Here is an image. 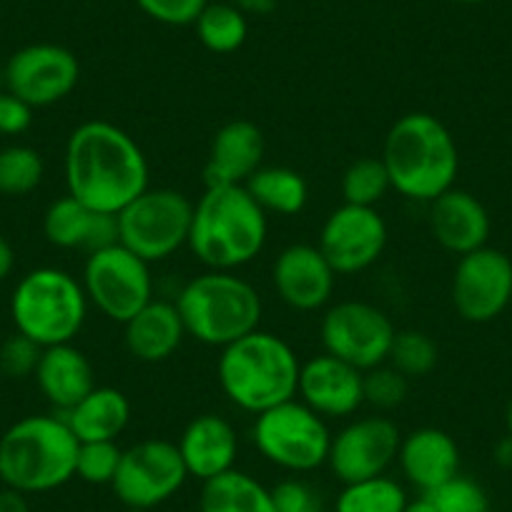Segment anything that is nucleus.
I'll list each match as a JSON object with an SVG mask.
<instances>
[{
	"label": "nucleus",
	"instance_id": "nucleus-1",
	"mask_svg": "<svg viewBox=\"0 0 512 512\" xmlns=\"http://www.w3.org/2000/svg\"><path fill=\"white\" fill-rule=\"evenodd\" d=\"M66 194L103 214H118L151 186V169L134 136L106 118L83 121L63 149Z\"/></svg>",
	"mask_w": 512,
	"mask_h": 512
},
{
	"label": "nucleus",
	"instance_id": "nucleus-2",
	"mask_svg": "<svg viewBox=\"0 0 512 512\" xmlns=\"http://www.w3.org/2000/svg\"><path fill=\"white\" fill-rule=\"evenodd\" d=\"M382 164L392 191L412 204H432L450 191L460 174V149L437 116L412 111L397 118L384 136Z\"/></svg>",
	"mask_w": 512,
	"mask_h": 512
},
{
	"label": "nucleus",
	"instance_id": "nucleus-3",
	"mask_svg": "<svg viewBox=\"0 0 512 512\" xmlns=\"http://www.w3.org/2000/svg\"><path fill=\"white\" fill-rule=\"evenodd\" d=\"M269 216L244 186H206L194 201L189 246L196 262L216 272H239L262 256Z\"/></svg>",
	"mask_w": 512,
	"mask_h": 512
},
{
	"label": "nucleus",
	"instance_id": "nucleus-4",
	"mask_svg": "<svg viewBox=\"0 0 512 512\" xmlns=\"http://www.w3.org/2000/svg\"><path fill=\"white\" fill-rule=\"evenodd\" d=\"M299 372L302 359L292 344L262 327L226 344L216 359V382L221 395L229 405L251 417L294 400Z\"/></svg>",
	"mask_w": 512,
	"mask_h": 512
},
{
	"label": "nucleus",
	"instance_id": "nucleus-5",
	"mask_svg": "<svg viewBox=\"0 0 512 512\" xmlns=\"http://www.w3.org/2000/svg\"><path fill=\"white\" fill-rule=\"evenodd\" d=\"M78 437L58 412L28 415L0 435V485L48 495L76 480Z\"/></svg>",
	"mask_w": 512,
	"mask_h": 512
},
{
	"label": "nucleus",
	"instance_id": "nucleus-6",
	"mask_svg": "<svg viewBox=\"0 0 512 512\" xmlns=\"http://www.w3.org/2000/svg\"><path fill=\"white\" fill-rule=\"evenodd\" d=\"M174 304L186 334L204 347L224 349L262 327V294L239 272L206 269L179 289Z\"/></svg>",
	"mask_w": 512,
	"mask_h": 512
},
{
	"label": "nucleus",
	"instance_id": "nucleus-7",
	"mask_svg": "<svg viewBox=\"0 0 512 512\" xmlns=\"http://www.w3.org/2000/svg\"><path fill=\"white\" fill-rule=\"evenodd\" d=\"M88 309L81 279L61 267L31 269L11 294L13 327L43 349L76 342L86 327Z\"/></svg>",
	"mask_w": 512,
	"mask_h": 512
},
{
	"label": "nucleus",
	"instance_id": "nucleus-8",
	"mask_svg": "<svg viewBox=\"0 0 512 512\" xmlns=\"http://www.w3.org/2000/svg\"><path fill=\"white\" fill-rule=\"evenodd\" d=\"M332 435L329 422L297 397L256 415L251 425L256 452L287 475H312L327 467Z\"/></svg>",
	"mask_w": 512,
	"mask_h": 512
},
{
	"label": "nucleus",
	"instance_id": "nucleus-9",
	"mask_svg": "<svg viewBox=\"0 0 512 512\" xmlns=\"http://www.w3.org/2000/svg\"><path fill=\"white\" fill-rule=\"evenodd\" d=\"M191 216L194 201L184 191L149 186L116 214L118 244L154 267L189 246Z\"/></svg>",
	"mask_w": 512,
	"mask_h": 512
},
{
	"label": "nucleus",
	"instance_id": "nucleus-10",
	"mask_svg": "<svg viewBox=\"0 0 512 512\" xmlns=\"http://www.w3.org/2000/svg\"><path fill=\"white\" fill-rule=\"evenodd\" d=\"M81 284L88 304L108 322L126 324L156 297L151 264L123 244L88 254L83 262Z\"/></svg>",
	"mask_w": 512,
	"mask_h": 512
},
{
	"label": "nucleus",
	"instance_id": "nucleus-11",
	"mask_svg": "<svg viewBox=\"0 0 512 512\" xmlns=\"http://www.w3.org/2000/svg\"><path fill=\"white\" fill-rule=\"evenodd\" d=\"M189 480L176 442L146 437L123 450L111 490L126 510L154 512L174 500Z\"/></svg>",
	"mask_w": 512,
	"mask_h": 512
},
{
	"label": "nucleus",
	"instance_id": "nucleus-12",
	"mask_svg": "<svg viewBox=\"0 0 512 512\" xmlns=\"http://www.w3.org/2000/svg\"><path fill=\"white\" fill-rule=\"evenodd\" d=\"M397 327L382 307L362 299H342L324 309L319 339L324 352L352 364L359 372L387 364Z\"/></svg>",
	"mask_w": 512,
	"mask_h": 512
},
{
	"label": "nucleus",
	"instance_id": "nucleus-13",
	"mask_svg": "<svg viewBox=\"0 0 512 512\" xmlns=\"http://www.w3.org/2000/svg\"><path fill=\"white\" fill-rule=\"evenodd\" d=\"M450 299L457 317L465 322H495L512 302L510 256L490 244L460 256L452 272Z\"/></svg>",
	"mask_w": 512,
	"mask_h": 512
},
{
	"label": "nucleus",
	"instance_id": "nucleus-14",
	"mask_svg": "<svg viewBox=\"0 0 512 512\" xmlns=\"http://www.w3.org/2000/svg\"><path fill=\"white\" fill-rule=\"evenodd\" d=\"M400 442V427L382 412L354 417L332 435L327 467L342 485L387 475L397 462Z\"/></svg>",
	"mask_w": 512,
	"mask_h": 512
},
{
	"label": "nucleus",
	"instance_id": "nucleus-15",
	"mask_svg": "<svg viewBox=\"0 0 512 512\" xmlns=\"http://www.w3.org/2000/svg\"><path fill=\"white\" fill-rule=\"evenodd\" d=\"M390 241L387 221L372 206L342 204L324 219L317 246L337 277H354L382 259Z\"/></svg>",
	"mask_w": 512,
	"mask_h": 512
},
{
	"label": "nucleus",
	"instance_id": "nucleus-16",
	"mask_svg": "<svg viewBox=\"0 0 512 512\" xmlns=\"http://www.w3.org/2000/svg\"><path fill=\"white\" fill-rule=\"evenodd\" d=\"M6 91L31 108H48L66 101L81 81L76 53L58 43H31L8 58Z\"/></svg>",
	"mask_w": 512,
	"mask_h": 512
},
{
	"label": "nucleus",
	"instance_id": "nucleus-17",
	"mask_svg": "<svg viewBox=\"0 0 512 512\" xmlns=\"http://www.w3.org/2000/svg\"><path fill=\"white\" fill-rule=\"evenodd\" d=\"M272 287L279 302L292 312H322L334 299L337 272L317 244L297 241L274 256Z\"/></svg>",
	"mask_w": 512,
	"mask_h": 512
},
{
	"label": "nucleus",
	"instance_id": "nucleus-18",
	"mask_svg": "<svg viewBox=\"0 0 512 512\" xmlns=\"http://www.w3.org/2000/svg\"><path fill=\"white\" fill-rule=\"evenodd\" d=\"M297 400L324 420H349L364 407V372L322 352L302 362Z\"/></svg>",
	"mask_w": 512,
	"mask_h": 512
},
{
	"label": "nucleus",
	"instance_id": "nucleus-19",
	"mask_svg": "<svg viewBox=\"0 0 512 512\" xmlns=\"http://www.w3.org/2000/svg\"><path fill=\"white\" fill-rule=\"evenodd\" d=\"M395 465L405 485L417 490V495H427L460 475V445L440 427H417L402 435Z\"/></svg>",
	"mask_w": 512,
	"mask_h": 512
},
{
	"label": "nucleus",
	"instance_id": "nucleus-20",
	"mask_svg": "<svg viewBox=\"0 0 512 512\" xmlns=\"http://www.w3.org/2000/svg\"><path fill=\"white\" fill-rule=\"evenodd\" d=\"M427 206H430L427 221H430L432 239L447 254H455L460 259L470 251L487 246L492 231L490 211L475 194L452 186Z\"/></svg>",
	"mask_w": 512,
	"mask_h": 512
},
{
	"label": "nucleus",
	"instance_id": "nucleus-21",
	"mask_svg": "<svg viewBox=\"0 0 512 512\" xmlns=\"http://www.w3.org/2000/svg\"><path fill=\"white\" fill-rule=\"evenodd\" d=\"M176 447L191 480L206 482L234 470L239 462L241 440L236 427L226 417L204 412L184 427Z\"/></svg>",
	"mask_w": 512,
	"mask_h": 512
},
{
	"label": "nucleus",
	"instance_id": "nucleus-22",
	"mask_svg": "<svg viewBox=\"0 0 512 512\" xmlns=\"http://www.w3.org/2000/svg\"><path fill=\"white\" fill-rule=\"evenodd\" d=\"M267 141L246 118L224 123L214 134L204 164L206 186H244L264 166Z\"/></svg>",
	"mask_w": 512,
	"mask_h": 512
},
{
	"label": "nucleus",
	"instance_id": "nucleus-23",
	"mask_svg": "<svg viewBox=\"0 0 512 512\" xmlns=\"http://www.w3.org/2000/svg\"><path fill=\"white\" fill-rule=\"evenodd\" d=\"M43 236L51 246L63 251L96 254L118 244L116 214L88 209L71 194L51 201L43 214Z\"/></svg>",
	"mask_w": 512,
	"mask_h": 512
},
{
	"label": "nucleus",
	"instance_id": "nucleus-24",
	"mask_svg": "<svg viewBox=\"0 0 512 512\" xmlns=\"http://www.w3.org/2000/svg\"><path fill=\"white\" fill-rule=\"evenodd\" d=\"M33 379L53 412L66 415L96 387V369L83 349L68 342L43 349Z\"/></svg>",
	"mask_w": 512,
	"mask_h": 512
},
{
	"label": "nucleus",
	"instance_id": "nucleus-25",
	"mask_svg": "<svg viewBox=\"0 0 512 512\" xmlns=\"http://www.w3.org/2000/svg\"><path fill=\"white\" fill-rule=\"evenodd\" d=\"M186 327L174 299L154 297L123 324V347L136 362L161 364L176 357L186 342Z\"/></svg>",
	"mask_w": 512,
	"mask_h": 512
},
{
	"label": "nucleus",
	"instance_id": "nucleus-26",
	"mask_svg": "<svg viewBox=\"0 0 512 512\" xmlns=\"http://www.w3.org/2000/svg\"><path fill=\"white\" fill-rule=\"evenodd\" d=\"M131 400L116 387L96 384L76 407L66 412V422L78 442L118 440L131 422Z\"/></svg>",
	"mask_w": 512,
	"mask_h": 512
},
{
	"label": "nucleus",
	"instance_id": "nucleus-27",
	"mask_svg": "<svg viewBox=\"0 0 512 512\" xmlns=\"http://www.w3.org/2000/svg\"><path fill=\"white\" fill-rule=\"evenodd\" d=\"M199 512H277L272 490L251 472L234 470L201 482Z\"/></svg>",
	"mask_w": 512,
	"mask_h": 512
},
{
	"label": "nucleus",
	"instance_id": "nucleus-28",
	"mask_svg": "<svg viewBox=\"0 0 512 512\" xmlns=\"http://www.w3.org/2000/svg\"><path fill=\"white\" fill-rule=\"evenodd\" d=\"M244 189L267 216H297L309 204L307 179L289 166H262Z\"/></svg>",
	"mask_w": 512,
	"mask_h": 512
},
{
	"label": "nucleus",
	"instance_id": "nucleus-29",
	"mask_svg": "<svg viewBox=\"0 0 512 512\" xmlns=\"http://www.w3.org/2000/svg\"><path fill=\"white\" fill-rule=\"evenodd\" d=\"M410 502L407 485L387 475L347 482L334 497V512H402Z\"/></svg>",
	"mask_w": 512,
	"mask_h": 512
},
{
	"label": "nucleus",
	"instance_id": "nucleus-30",
	"mask_svg": "<svg viewBox=\"0 0 512 512\" xmlns=\"http://www.w3.org/2000/svg\"><path fill=\"white\" fill-rule=\"evenodd\" d=\"M196 38L216 56L236 53L249 38V18L234 3H209L194 23Z\"/></svg>",
	"mask_w": 512,
	"mask_h": 512
},
{
	"label": "nucleus",
	"instance_id": "nucleus-31",
	"mask_svg": "<svg viewBox=\"0 0 512 512\" xmlns=\"http://www.w3.org/2000/svg\"><path fill=\"white\" fill-rule=\"evenodd\" d=\"M46 179V161L33 146L0 149V196H28Z\"/></svg>",
	"mask_w": 512,
	"mask_h": 512
},
{
	"label": "nucleus",
	"instance_id": "nucleus-32",
	"mask_svg": "<svg viewBox=\"0 0 512 512\" xmlns=\"http://www.w3.org/2000/svg\"><path fill=\"white\" fill-rule=\"evenodd\" d=\"M339 189H342L344 204L372 206V209H377L379 201L392 191V184L382 159L379 156L377 159L367 156V159H357L347 166Z\"/></svg>",
	"mask_w": 512,
	"mask_h": 512
},
{
	"label": "nucleus",
	"instance_id": "nucleus-33",
	"mask_svg": "<svg viewBox=\"0 0 512 512\" xmlns=\"http://www.w3.org/2000/svg\"><path fill=\"white\" fill-rule=\"evenodd\" d=\"M437 362H440L437 342L427 332H420V329L397 332L390 349V359H387V364L395 367L407 379L427 377V374L435 372Z\"/></svg>",
	"mask_w": 512,
	"mask_h": 512
},
{
	"label": "nucleus",
	"instance_id": "nucleus-34",
	"mask_svg": "<svg viewBox=\"0 0 512 512\" xmlns=\"http://www.w3.org/2000/svg\"><path fill=\"white\" fill-rule=\"evenodd\" d=\"M121 455L123 447H118L116 440L81 442L76 457V480L93 487H111L118 465H121Z\"/></svg>",
	"mask_w": 512,
	"mask_h": 512
},
{
	"label": "nucleus",
	"instance_id": "nucleus-35",
	"mask_svg": "<svg viewBox=\"0 0 512 512\" xmlns=\"http://www.w3.org/2000/svg\"><path fill=\"white\" fill-rule=\"evenodd\" d=\"M410 395V379L402 377L390 364L364 372V405L374 407L377 412H390L405 405Z\"/></svg>",
	"mask_w": 512,
	"mask_h": 512
},
{
	"label": "nucleus",
	"instance_id": "nucleus-36",
	"mask_svg": "<svg viewBox=\"0 0 512 512\" xmlns=\"http://www.w3.org/2000/svg\"><path fill=\"white\" fill-rule=\"evenodd\" d=\"M427 497L437 512H490V497L485 487L467 475H455L437 490L427 492Z\"/></svg>",
	"mask_w": 512,
	"mask_h": 512
},
{
	"label": "nucleus",
	"instance_id": "nucleus-37",
	"mask_svg": "<svg viewBox=\"0 0 512 512\" xmlns=\"http://www.w3.org/2000/svg\"><path fill=\"white\" fill-rule=\"evenodd\" d=\"M269 490L277 512H327L322 490L304 475L282 477Z\"/></svg>",
	"mask_w": 512,
	"mask_h": 512
},
{
	"label": "nucleus",
	"instance_id": "nucleus-38",
	"mask_svg": "<svg viewBox=\"0 0 512 512\" xmlns=\"http://www.w3.org/2000/svg\"><path fill=\"white\" fill-rule=\"evenodd\" d=\"M211 0H136L144 16L169 28L194 26Z\"/></svg>",
	"mask_w": 512,
	"mask_h": 512
},
{
	"label": "nucleus",
	"instance_id": "nucleus-39",
	"mask_svg": "<svg viewBox=\"0 0 512 512\" xmlns=\"http://www.w3.org/2000/svg\"><path fill=\"white\" fill-rule=\"evenodd\" d=\"M43 347L31 342L23 334L13 332L6 342L0 344V372L6 374L8 379H26L33 377L41 359Z\"/></svg>",
	"mask_w": 512,
	"mask_h": 512
},
{
	"label": "nucleus",
	"instance_id": "nucleus-40",
	"mask_svg": "<svg viewBox=\"0 0 512 512\" xmlns=\"http://www.w3.org/2000/svg\"><path fill=\"white\" fill-rule=\"evenodd\" d=\"M33 111L11 91H0V136H21L33 126Z\"/></svg>",
	"mask_w": 512,
	"mask_h": 512
},
{
	"label": "nucleus",
	"instance_id": "nucleus-41",
	"mask_svg": "<svg viewBox=\"0 0 512 512\" xmlns=\"http://www.w3.org/2000/svg\"><path fill=\"white\" fill-rule=\"evenodd\" d=\"M246 18H264L277 11V0H231Z\"/></svg>",
	"mask_w": 512,
	"mask_h": 512
},
{
	"label": "nucleus",
	"instance_id": "nucleus-42",
	"mask_svg": "<svg viewBox=\"0 0 512 512\" xmlns=\"http://www.w3.org/2000/svg\"><path fill=\"white\" fill-rule=\"evenodd\" d=\"M0 512H31V502L23 492L0 487Z\"/></svg>",
	"mask_w": 512,
	"mask_h": 512
},
{
	"label": "nucleus",
	"instance_id": "nucleus-43",
	"mask_svg": "<svg viewBox=\"0 0 512 512\" xmlns=\"http://www.w3.org/2000/svg\"><path fill=\"white\" fill-rule=\"evenodd\" d=\"M16 269V251L6 236H0V282H6Z\"/></svg>",
	"mask_w": 512,
	"mask_h": 512
},
{
	"label": "nucleus",
	"instance_id": "nucleus-44",
	"mask_svg": "<svg viewBox=\"0 0 512 512\" xmlns=\"http://www.w3.org/2000/svg\"><path fill=\"white\" fill-rule=\"evenodd\" d=\"M495 462L502 467V470H512V435H505L495 445Z\"/></svg>",
	"mask_w": 512,
	"mask_h": 512
},
{
	"label": "nucleus",
	"instance_id": "nucleus-45",
	"mask_svg": "<svg viewBox=\"0 0 512 512\" xmlns=\"http://www.w3.org/2000/svg\"><path fill=\"white\" fill-rule=\"evenodd\" d=\"M402 512H437V507L432 505V500L427 495H417L410 497V502H407Z\"/></svg>",
	"mask_w": 512,
	"mask_h": 512
},
{
	"label": "nucleus",
	"instance_id": "nucleus-46",
	"mask_svg": "<svg viewBox=\"0 0 512 512\" xmlns=\"http://www.w3.org/2000/svg\"><path fill=\"white\" fill-rule=\"evenodd\" d=\"M505 425H507V435H512V397L507 402V410H505Z\"/></svg>",
	"mask_w": 512,
	"mask_h": 512
},
{
	"label": "nucleus",
	"instance_id": "nucleus-47",
	"mask_svg": "<svg viewBox=\"0 0 512 512\" xmlns=\"http://www.w3.org/2000/svg\"><path fill=\"white\" fill-rule=\"evenodd\" d=\"M452 3H460V6H477V3H485V0H452Z\"/></svg>",
	"mask_w": 512,
	"mask_h": 512
},
{
	"label": "nucleus",
	"instance_id": "nucleus-48",
	"mask_svg": "<svg viewBox=\"0 0 512 512\" xmlns=\"http://www.w3.org/2000/svg\"><path fill=\"white\" fill-rule=\"evenodd\" d=\"M0 91H6V68L0 66Z\"/></svg>",
	"mask_w": 512,
	"mask_h": 512
},
{
	"label": "nucleus",
	"instance_id": "nucleus-49",
	"mask_svg": "<svg viewBox=\"0 0 512 512\" xmlns=\"http://www.w3.org/2000/svg\"><path fill=\"white\" fill-rule=\"evenodd\" d=\"M126 512H146V510H126Z\"/></svg>",
	"mask_w": 512,
	"mask_h": 512
}]
</instances>
